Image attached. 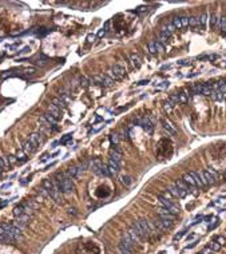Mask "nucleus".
I'll use <instances>...</instances> for the list:
<instances>
[{
    "instance_id": "1",
    "label": "nucleus",
    "mask_w": 226,
    "mask_h": 254,
    "mask_svg": "<svg viewBox=\"0 0 226 254\" xmlns=\"http://www.w3.org/2000/svg\"><path fill=\"white\" fill-rule=\"evenodd\" d=\"M42 184H43V189L48 193V195L55 201V202L62 203V191H60V189H59V186H58L56 181H52V179L47 178L43 181Z\"/></svg>"
},
{
    "instance_id": "2",
    "label": "nucleus",
    "mask_w": 226,
    "mask_h": 254,
    "mask_svg": "<svg viewBox=\"0 0 226 254\" xmlns=\"http://www.w3.org/2000/svg\"><path fill=\"white\" fill-rule=\"evenodd\" d=\"M55 178H56V183L62 193H72L74 191V182L66 172H56Z\"/></svg>"
},
{
    "instance_id": "3",
    "label": "nucleus",
    "mask_w": 226,
    "mask_h": 254,
    "mask_svg": "<svg viewBox=\"0 0 226 254\" xmlns=\"http://www.w3.org/2000/svg\"><path fill=\"white\" fill-rule=\"evenodd\" d=\"M127 234L131 237V239L134 241V243H141V242L145 239L143 238V233H142V230H141V227H139L138 222H134V223L129 227Z\"/></svg>"
},
{
    "instance_id": "4",
    "label": "nucleus",
    "mask_w": 226,
    "mask_h": 254,
    "mask_svg": "<svg viewBox=\"0 0 226 254\" xmlns=\"http://www.w3.org/2000/svg\"><path fill=\"white\" fill-rule=\"evenodd\" d=\"M133 122L135 124H139V126H141L146 133H149V134L153 133L154 126H153V123L149 121V118L146 116V115H138V116H135V118L133 119Z\"/></svg>"
},
{
    "instance_id": "5",
    "label": "nucleus",
    "mask_w": 226,
    "mask_h": 254,
    "mask_svg": "<svg viewBox=\"0 0 226 254\" xmlns=\"http://www.w3.org/2000/svg\"><path fill=\"white\" fill-rule=\"evenodd\" d=\"M107 75L111 76L114 80H119V79H123L126 76V68L121 64H115L111 67V70L107 71Z\"/></svg>"
},
{
    "instance_id": "6",
    "label": "nucleus",
    "mask_w": 226,
    "mask_h": 254,
    "mask_svg": "<svg viewBox=\"0 0 226 254\" xmlns=\"http://www.w3.org/2000/svg\"><path fill=\"white\" fill-rule=\"evenodd\" d=\"M20 237H21V229L18 226L11 225L9 230L6 233V236H4V239H6V242H9V241H15V239L20 238Z\"/></svg>"
},
{
    "instance_id": "7",
    "label": "nucleus",
    "mask_w": 226,
    "mask_h": 254,
    "mask_svg": "<svg viewBox=\"0 0 226 254\" xmlns=\"http://www.w3.org/2000/svg\"><path fill=\"white\" fill-rule=\"evenodd\" d=\"M189 174L193 177V179L195 181V183H197L198 187H205V186H208V182H206L205 175H203V172L202 171H190Z\"/></svg>"
},
{
    "instance_id": "8",
    "label": "nucleus",
    "mask_w": 226,
    "mask_h": 254,
    "mask_svg": "<svg viewBox=\"0 0 226 254\" xmlns=\"http://www.w3.org/2000/svg\"><path fill=\"white\" fill-rule=\"evenodd\" d=\"M102 167H103V162L99 158H92L90 159V170H92L94 174L102 177Z\"/></svg>"
},
{
    "instance_id": "9",
    "label": "nucleus",
    "mask_w": 226,
    "mask_h": 254,
    "mask_svg": "<svg viewBox=\"0 0 226 254\" xmlns=\"http://www.w3.org/2000/svg\"><path fill=\"white\" fill-rule=\"evenodd\" d=\"M138 225L139 227H141L142 233H143V238L147 239L149 237L151 236V230H150V225H149V221L146 219V218H141L138 221Z\"/></svg>"
},
{
    "instance_id": "10",
    "label": "nucleus",
    "mask_w": 226,
    "mask_h": 254,
    "mask_svg": "<svg viewBox=\"0 0 226 254\" xmlns=\"http://www.w3.org/2000/svg\"><path fill=\"white\" fill-rule=\"evenodd\" d=\"M66 174L71 179H79L82 177V174H83V170H82L79 166H70L68 169H67Z\"/></svg>"
},
{
    "instance_id": "11",
    "label": "nucleus",
    "mask_w": 226,
    "mask_h": 254,
    "mask_svg": "<svg viewBox=\"0 0 226 254\" xmlns=\"http://www.w3.org/2000/svg\"><path fill=\"white\" fill-rule=\"evenodd\" d=\"M167 190L170 191V194H171L174 198H185L187 195V191H185V190H182V189H179L178 186H175V183L170 184Z\"/></svg>"
},
{
    "instance_id": "12",
    "label": "nucleus",
    "mask_w": 226,
    "mask_h": 254,
    "mask_svg": "<svg viewBox=\"0 0 226 254\" xmlns=\"http://www.w3.org/2000/svg\"><path fill=\"white\" fill-rule=\"evenodd\" d=\"M157 214L159 215V218H162V219H170V221H175V217H177V215L171 214L166 207H158Z\"/></svg>"
},
{
    "instance_id": "13",
    "label": "nucleus",
    "mask_w": 226,
    "mask_h": 254,
    "mask_svg": "<svg viewBox=\"0 0 226 254\" xmlns=\"http://www.w3.org/2000/svg\"><path fill=\"white\" fill-rule=\"evenodd\" d=\"M161 123H162V126H163V128L165 130H167V133H170V134H177V128H175V126L173 124V122L170 121V119H167V118H162L161 119Z\"/></svg>"
},
{
    "instance_id": "14",
    "label": "nucleus",
    "mask_w": 226,
    "mask_h": 254,
    "mask_svg": "<svg viewBox=\"0 0 226 254\" xmlns=\"http://www.w3.org/2000/svg\"><path fill=\"white\" fill-rule=\"evenodd\" d=\"M48 114H51L52 116H54L55 119H56L58 122L62 121V118H63V114H62V110L59 109V107L54 106V104H50L48 106Z\"/></svg>"
},
{
    "instance_id": "15",
    "label": "nucleus",
    "mask_w": 226,
    "mask_h": 254,
    "mask_svg": "<svg viewBox=\"0 0 226 254\" xmlns=\"http://www.w3.org/2000/svg\"><path fill=\"white\" fill-rule=\"evenodd\" d=\"M107 169H109V172L111 177H115L119 172V170H121V166H119V163H117V162H114V160L110 159L109 163H107Z\"/></svg>"
},
{
    "instance_id": "16",
    "label": "nucleus",
    "mask_w": 226,
    "mask_h": 254,
    "mask_svg": "<svg viewBox=\"0 0 226 254\" xmlns=\"http://www.w3.org/2000/svg\"><path fill=\"white\" fill-rule=\"evenodd\" d=\"M28 140H30L35 147H38V146L43 142V136H42V134L40 133H32L30 136H28Z\"/></svg>"
},
{
    "instance_id": "17",
    "label": "nucleus",
    "mask_w": 226,
    "mask_h": 254,
    "mask_svg": "<svg viewBox=\"0 0 226 254\" xmlns=\"http://www.w3.org/2000/svg\"><path fill=\"white\" fill-rule=\"evenodd\" d=\"M109 155H110V159L117 162V163L121 165L122 163V153L121 151H117L115 148H111L109 151Z\"/></svg>"
},
{
    "instance_id": "18",
    "label": "nucleus",
    "mask_w": 226,
    "mask_h": 254,
    "mask_svg": "<svg viewBox=\"0 0 226 254\" xmlns=\"http://www.w3.org/2000/svg\"><path fill=\"white\" fill-rule=\"evenodd\" d=\"M130 62H131V64H133L135 68H139V67L142 66V59H141V56H139L138 54H135V52L130 54Z\"/></svg>"
},
{
    "instance_id": "19",
    "label": "nucleus",
    "mask_w": 226,
    "mask_h": 254,
    "mask_svg": "<svg viewBox=\"0 0 226 254\" xmlns=\"http://www.w3.org/2000/svg\"><path fill=\"white\" fill-rule=\"evenodd\" d=\"M36 148L38 147H35V146H33L30 140H26V142H23V146H21V150H23L26 154H32V153L35 151Z\"/></svg>"
},
{
    "instance_id": "20",
    "label": "nucleus",
    "mask_w": 226,
    "mask_h": 254,
    "mask_svg": "<svg viewBox=\"0 0 226 254\" xmlns=\"http://www.w3.org/2000/svg\"><path fill=\"white\" fill-rule=\"evenodd\" d=\"M121 243H123L124 246H127V248L131 249V250H133V248H134V241L131 239V237H130L127 233H124L123 236H122V242Z\"/></svg>"
},
{
    "instance_id": "21",
    "label": "nucleus",
    "mask_w": 226,
    "mask_h": 254,
    "mask_svg": "<svg viewBox=\"0 0 226 254\" xmlns=\"http://www.w3.org/2000/svg\"><path fill=\"white\" fill-rule=\"evenodd\" d=\"M114 83H115V80L111 78V76H109L107 74L102 75V86H104V87H112Z\"/></svg>"
},
{
    "instance_id": "22",
    "label": "nucleus",
    "mask_w": 226,
    "mask_h": 254,
    "mask_svg": "<svg viewBox=\"0 0 226 254\" xmlns=\"http://www.w3.org/2000/svg\"><path fill=\"white\" fill-rule=\"evenodd\" d=\"M182 181L185 182V183L189 186V187H193V186H195V187H198L197 186V183H195V181L193 179V177L190 175L189 172H186V174H183V178H182Z\"/></svg>"
},
{
    "instance_id": "23",
    "label": "nucleus",
    "mask_w": 226,
    "mask_h": 254,
    "mask_svg": "<svg viewBox=\"0 0 226 254\" xmlns=\"http://www.w3.org/2000/svg\"><path fill=\"white\" fill-rule=\"evenodd\" d=\"M51 104H54V106H56V107H59V109H66L67 107V104L63 102V100L60 99V98H52V100H51Z\"/></svg>"
},
{
    "instance_id": "24",
    "label": "nucleus",
    "mask_w": 226,
    "mask_h": 254,
    "mask_svg": "<svg viewBox=\"0 0 226 254\" xmlns=\"http://www.w3.org/2000/svg\"><path fill=\"white\" fill-rule=\"evenodd\" d=\"M208 19H209V13H208V12H203V13H202V15L198 18V23H199V26H201L202 28H205V27H206Z\"/></svg>"
},
{
    "instance_id": "25",
    "label": "nucleus",
    "mask_w": 226,
    "mask_h": 254,
    "mask_svg": "<svg viewBox=\"0 0 226 254\" xmlns=\"http://www.w3.org/2000/svg\"><path fill=\"white\" fill-rule=\"evenodd\" d=\"M121 182L124 184V186H131V184L134 183V178L133 177H129V175H122L121 177Z\"/></svg>"
},
{
    "instance_id": "26",
    "label": "nucleus",
    "mask_w": 226,
    "mask_h": 254,
    "mask_svg": "<svg viewBox=\"0 0 226 254\" xmlns=\"http://www.w3.org/2000/svg\"><path fill=\"white\" fill-rule=\"evenodd\" d=\"M118 251H119V254H133V250L129 249L127 246H124L123 243H119V245H118Z\"/></svg>"
},
{
    "instance_id": "27",
    "label": "nucleus",
    "mask_w": 226,
    "mask_h": 254,
    "mask_svg": "<svg viewBox=\"0 0 226 254\" xmlns=\"http://www.w3.org/2000/svg\"><path fill=\"white\" fill-rule=\"evenodd\" d=\"M174 106H175L174 103H171L169 99H167L165 103H163V110H165L167 114H170V112L173 111V109H174Z\"/></svg>"
},
{
    "instance_id": "28",
    "label": "nucleus",
    "mask_w": 226,
    "mask_h": 254,
    "mask_svg": "<svg viewBox=\"0 0 226 254\" xmlns=\"http://www.w3.org/2000/svg\"><path fill=\"white\" fill-rule=\"evenodd\" d=\"M202 88H203V83H194L191 86V91L194 94H202Z\"/></svg>"
},
{
    "instance_id": "29",
    "label": "nucleus",
    "mask_w": 226,
    "mask_h": 254,
    "mask_svg": "<svg viewBox=\"0 0 226 254\" xmlns=\"http://www.w3.org/2000/svg\"><path fill=\"white\" fill-rule=\"evenodd\" d=\"M9 227H11V225H8V223H1L0 225V237H3V239H4L6 233L9 230ZM4 242H6V239H4Z\"/></svg>"
},
{
    "instance_id": "30",
    "label": "nucleus",
    "mask_w": 226,
    "mask_h": 254,
    "mask_svg": "<svg viewBox=\"0 0 226 254\" xmlns=\"http://www.w3.org/2000/svg\"><path fill=\"white\" fill-rule=\"evenodd\" d=\"M218 28H220L221 31H226V16H221L220 19H218Z\"/></svg>"
},
{
    "instance_id": "31",
    "label": "nucleus",
    "mask_w": 226,
    "mask_h": 254,
    "mask_svg": "<svg viewBox=\"0 0 226 254\" xmlns=\"http://www.w3.org/2000/svg\"><path fill=\"white\" fill-rule=\"evenodd\" d=\"M211 98H213L214 100H223L225 94H222L221 91H213V92H211Z\"/></svg>"
},
{
    "instance_id": "32",
    "label": "nucleus",
    "mask_w": 226,
    "mask_h": 254,
    "mask_svg": "<svg viewBox=\"0 0 226 254\" xmlns=\"http://www.w3.org/2000/svg\"><path fill=\"white\" fill-rule=\"evenodd\" d=\"M175 186H178L179 189H182V190H185V191H187V193H189V186H187V184L185 183L182 179H178V181L175 182Z\"/></svg>"
},
{
    "instance_id": "33",
    "label": "nucleus",
    "mask_w": 226,
    "mask_h": 254,
    "mask_svg": "<svg viewBox=\"0 0 226 254\" xmlns=\"http://www.w3.org/2000/svg\"><path fill=\"white\" fill-rule=\"evenodd\" d=\"M202 172H203V175H205V179H206V182H208V184H214V183H215L214 178L210 175V174H209L208 170H205V171H202Z\"/></svg>"
},
{
    "instance_id": "34",
    "label": "nucleus",
    "mask_w": 226,
    "mask_h": 254,
    "mask_svg": "<svg viewBox=\"0 0 226 254\" xmlns=\"http://www.w3.org/2000/svg\"><path fill=\"white\" fill-rule=\"evenodd\" d=\"M88 84H90V80H88L87 78H85V76H80V78H79V86H80V87L86 88V87H88Z\"/></svg>"
},
{
    "instance_id": "35",
    "label": "nucleus",
    "mask_w": 226,
    "mask_h": 254,
    "mask_svg": "<svg viewBox=\"0 0 226 254\" xmlns=\"http://www.w3.org/2000/svg\"><path fill=\"white\" fill-rule=\"evenodd\" d=\"M16 158H18V162H24V160H27V154H26L23 150H20V151H18V154H16Z\"/></svg>"
},
{
    "instance_id": "36",
    "label": "nucleus",
    "mask_w": 226,
    "mask_h": 254,
    "mask_svg": "<svg viewBox=\"0 0 226 254\" xmlns=\"http://www.w3.org/2000/svg\"><path fill=\"white\" fill-rule=\"evenodd\" d=\"M79 167L83 170V172H85L86 170H88L90 169V159H86V160H83V162H80V163H79Z\"/></svg>"
},
{
    "instance_id": "37",
    "label": "nucleus",
    "mask_w": 226,
    "mask_h": 254,
    "mask_svg": "<svg viewBox=\"0 0 226 254\" xmlns=\"http://www.w3.org/2000/svg\"><path fill=\"white\" fill-rule=\"evenodd\" d=\"M159 195H161V197H163L165 199H167V201H171V202H173V199H174V197H173L171 194H170V191H169V190L162 191V193H161Z\"/></svg>"
},
{
    "instance_id": "38",
    "label": "nucleus",
    "mask_w": 226,
    "mask_h": 254,
    "mask_svg": "<svg viewBox=\"0 0 226 254\" xmlns=\"http://www.w3.org/2000/svg\"><path fill=\"white\" fill-rule=\"evenodd\" d=\"M119 140H121V138H119V134H114V135L110 136V142H111L114 146L119 145Z\"/></svg>"
},
{
    "instance_id": "39",
    "label": "nucleus",
    "mask_w": 226,
    "mask_h": 254,
    "mask_svg": "<svg viewBox=\"0 0 226 254\" xmlns=\"http://www.w3.org/2000/svg\"><path fill=\"white\" fill-rule=\"evenodd\" d=\"M208 171H209V174H210V175L214 178V181H215V182H217V181H220V174H218V172L215 171V170H214V169H211V167H209V169H208Z\"/></svg>"
},
{
    "instance_id": "40",
    "label": "nucleus",
    "mask_w": 226,
    "mask_h": 254,
    "mask_svg": "<svg viewBox=\"0 0 226 254\" xmlns=\"http://www.w3.org/2000/svg\"><path fill=\"white\" fill-rule=\"evenodd\" d=\"M189 26L190 27H197V26H199L198 18H195V16H190L189 18Z\"/></svg>"
},
{
    "instance_id": "41",
    "label": "nucleus",
    "mask_w": 226,
    "mask_h": 254,
    "mask_svg": "<svg viewBox=\"0 0 226 254\" xmlns=\"http://www.w3.org/2000/svg\"><path fill=\"white\" fill-rule=\"evenodd\" d=\"M178 98H179V103H186L187 100H189V96L186 95V92H185V91L179 92V94H178Z\"/></svg>"
},
{
    "instance_id": "42",
    "label": "nucleus",
    "mask_w": 226,
    "mask_h": 254,
    "mask_svg": "<svg viewBox=\"0 0 226 254\" xmlns=\"http://www.w3.org/2000/svg\"><path fill=\"white\" fill-rule=\"evenodd\" d=\"M173 26H174V27H175V30H177V28H182L181 18H178V16H175V18H173Z\"/></svg>"
},
{
    "instance_id": "43",
    "label": "nucleus",
    "mask_w": 226,
    "mask_h": 254,
    "mask_svg": "<svg viewBox=\"0 0 226 254\" xmlns=\"http://www.w3.org/2000/svg\"><path fill=\"white\" fill-rule=\"evenodd\" d=\"M209 248H210L213 251H218L221 248H222V246H221L220 243H217L215 241H213V242H210V243H209Z\"/></svg>"
},
{
    "instance_id": "44",
    "label": "nucleus",
    "mask_w": 226,
    "mask_h": 254,
    "mask_svg": "<svg viewBox=\"0 0 226 254\" xmlns=\"http://www.w3.org/2000/svg\"><path fill=\"white\" fill-rule=\"evenodd\" d=\"M218 19H220V18H218L217 15L211 13V15H210V26H211V27H215V26L218 24Z\"/></svg>"
},
{
    "instance_id": "45",
    "label": "nucleus",
    "mask_w": 226,
    "mask_h": 254,
    "mask_svg": "<svg viewBox=\"0 0 226 254\" xmlns=\"http://www.w3.org/2000/svg\"><path fill=\"white\" fill-rule=\"evenodd\" d=\"M6 160H7V163H9V165L18 163V158H16V155H8Z\"/></svg>"
},
{
    "instance_id": "46",
    "label": "nucleus",
    "mask_w": 226,
    "mask_h": 254,
    "mask_svg": "<svg viewBox=\"0 0 226 254\" xmlns=\"http://www.w3.org/2000/svg\"><path fill=\"white\" fill-rule=\"evenodd\" d=\"M154 43H155V48H157V52H161V54H162V52H165V47H163V44L159 42V40H155Z\"/></svg>"
},
{
    "instance_id": "47",
    "label": "nucleus",
    "mask_w": 226,
    "mask_h": 254,
    "mask_svg": "<svg viewBox=\"0 0 226 254\" xmlns=\"http://www.w3.org/2000/svg\"><path fill=\"white\" fill-rule=\"evenodd\" d=\"M149 52H150L151 55L157 54V48H155V43H154V42H150V43H149Z\"/></svg>"
},
{
    "instance_id": "48",
    "label": "nucleus",
    "mask_w": 226,
    "mask_h": 254,
    "mask_svg": "<svg viewBox=\"0 0 226 254\" xmlns=\"http://www.w3.org/2000/svg\"><path fill=\"white\" fill-rule=\"evenodd\" d=\"M169 100L171 103H174V104H178L179 103V98H178V94H171L169 96Z\"/></svg>"
},
{
    "instance_id": "49",
    "label": "nucleus",
    "mask_w": 226,
    "mask_h": 254,
    "mask_svg": "<svg viewBox=\"0 0 226 254\" xmlns=\"http://www.w3.org/2000/svg\"><path fill=\"white\" fill-rule=\"evenodd\" d=\"M59 98H60V99L63 100V102L66 103V104H67V102H68V100H70V95H68V92H64V91H63V92H60V95H59Z\"/></svg>"
},
{
    "instance_id": "50",
    "label": "nucleus",
    "mask_w": 226,
    "mask_h": 254,
    "mask_svg": "<svg viewBox=\"0 0 226 254\" xmlns=\"http://www.w3.org/2000/svg\"><path fill=\"white\" fill-rule=\"evenodd\" d=\"M215 242H217V243H220L221 246H223L226 243V238L223 236H220V237H217V238H215Z\"/></svg>"
},
{
    "instance_id": "51",
    "label": "nucleus",
    "mask_w": 226,
    "mask_h": 254,
    "mask_svg": "<svg viewBox=\"0 0 226 254\" xmlns=\"http://www.w3.org/2000/svg\"><path fill=\"white\" fill-rule=\"evenodd\" d=\"M181 23H182V27H189V18L187 16H182Z\"/></svg>"
},
{
    "instance_id": "52",
    "label": "nucleus",
    "mask_w": 226,
    "mask_h": 254,
    "mask_svg": "<svg viewBox=\"0 0 226 254\" xmlns=\"http://www.w3.org/2000/svg\"><path fill=\"white\" fill-rule=\"evenodd\" d=\"M165 28H166V30H167V31H169L170 33H173V32H174V31H175V27H174V26H173V23H167V24L165 26Z\"/></svg>"
},
{
    "instance_id": "53",
    "label": "nucleus",
    "mask_w": 226,
    "mask_h": 254,
    "mask_svg": "<svg viewBox=\"0 0 226 254\" xmlns=\"http://www.w3.org/2000/svg\"><path fill=\"white\" fill-rule=\"evenodd\" d=\"M213 253H214V251L211 250V249L209 248V246H208V248H205V249H203V250L201 251V254H213Z\"/></svg>"
},
{
    "instance_id": "54",
    "label": "nucleus",
    "mask_w": 226,
    "mask_h": 254,
    "mask_svg": "<svg viewBox=\"0 0 226 254\" xmlns=\"http://www.w3.org/2000/svg\"><path fill=\"white\" fill-rule=\"evenodd\" d=\"M95 38H97V36H95L94 33H88V35H87V42L88 43H92L94 40H95Z\"/></svg>"
},
{
    "instance_id": "55",
    "label": "nucleus",
    "mask_w": 226,
    "mask_h": 254,
    "mask_svg": "<svg viewBox=\"0 0 226 254\" xmlns=\"http://www.w3.org/2000/svg\"><path fill=\"white\" fill-rule=\"evenodd\" d=\"M68 139H71V134H67V135H64V138L60 140V143H62V145H64V143H66Z\"/></svg>"
},
{
    "instance_id": "56",
    "label": "nucleus",
    "mask_w": 226,
    "mask_h": 254,
    "mask_svg": "<svg viewBox=\"0 0 226 254\" xmlns=\"http://www.w3.org/2000/svg\"><path fill=\"white\" fill-rule=\"evenodd\" d=\"M217 225H218V219H217V218H214V221H213V225H210V226H209L208 229H209V230H213L214 227L217 226Z\"/></svg>"
},
{
    "instance_id": "57",
    "label": "nucleus",
    "mask_w": 226,
    "mask_h": 254,
    "mask_svg": "<svg viewBox=\"0 0 226 254\" xmlns=\"http://www.w3.org/2000/svg\"><path fill=\"white\" fill-rule=\"evenodd\" d=\"M166 87H169V82H162V84H158V88L159 90H162V88H166Z\"/></svg>"
},
{
    "instance_id": "58",
    "label": "nucleus",
    "mask_w": 226,
    "mask_h": 254,
    "mask_svg": "<svg viewBox=\"0 0 226 254\" xmlns=\"http://www.w3.org/2000/svg\"><path fill=\"white\" fill-rule=\"evenodd\" d=\"M67 211H68V214H72V215H78V213H76V210L74 209V207H68V210H67Z\"/></svg>"
},
{
    "instance_id": "59",
    "label": "nucleus",
    "mask_w": 226,
    "mask_h": 254,
    "mask_svg": "<svg viewBox=\"0 0 226 254\" xmlns=\"http://www.w3.org/2000/svg\"><path fill=\"white\" fill-rule=\"evenodd\" d=\"M185 233H186V231H185V230H183V231H181V233H178V234H175V236H174V241H177V239H179V238H181V237H182V236H183V234H185Z\"/></svg>"
},
{
    "instance_id": "60",
    "label": "nucleus",
    "mask_w": 226,
    "mask_h": 254,
    "mask_svg": "<svg viewBox=\"0 0 226 254\" xmlns=\"http://www.w3.org/2000/svg\"><path fill=\"white\" fill-rule=\"evenodd\" d=\"M146 9H147V7H139V8L135 11V12H136V13H138V12H145Z\"/></svg>"
},
{
    "instance_id": "61",
    "label": "nucleus",
    "mask_w": 226,
    "mask_h": 254,
    "mask_svg": "<svg viewBox=\"0 0 226 254\" xmlns=\"http://www.w3.org/2000/svg\"><path fill=\"white\" fill-rule=\"evenodd\" d=\"M197 243H198V241H194V242H191L190 245H187V246H186V249H191V248H194V246H195Z\"/></svg>"
},
{
    "instance_id": "62",
    "label": "nucleus",
    "mask_w": 226,
    "mask_h": 254,
    "mask_svg": "<svg viewBox=\"0 0 226 254\" xmlns=\"http://www.w3.org/2000/svg\"><path fill=\"white\" fill-rule=\"evenodd\" d=\"M104 35H106V31H104V30H100L99 32H98V36H99V38L104 36Z\"/></svg>"
},
{
    "instance_id": "63",
    "label": "nucleus",
    "mask_w": 226,
    "mask_h": 254,
    "mask_svg": "<svg viewBox=\"0 0 226 254\" xmlns=\"http://www.w3.org/2000/svg\"><path fill=\"white\" fill-rule=\"evenodd\" d=\"M147 83H150V80H147V79H146V80H141V82L138 83V84H141V86H143V84H147Z\"/></svg>"
},
{
    "instance_id": "64",
    "label": "nucleus",
    "mask_w": 226,
    "mask_h": 254,
    "mask_svg": "<svg viewBox=\"0 0 226 254\" xmlns=\"http://www.w3.org/2000/svg\"><path fill=\"white\" fill-rule=\"evenodd\" d=\"M199 254H201V253H199Z\"/></svg>"
}]
</instances>
